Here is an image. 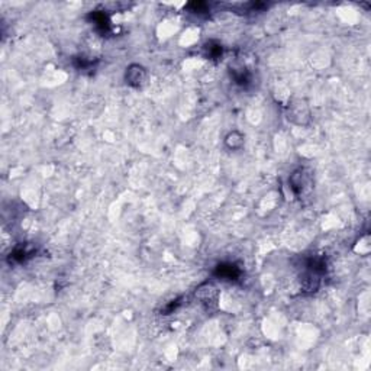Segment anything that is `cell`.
Returning a JSON list of instances; mask_svg holds the SVG:
<instances>
[{
	"label": "cell",
	"mask_w": 371,
	"mask_h": 371,
	"mask_svg": "<svg viewBox=\"0 0 371 371\" xmlns=\"http://www.w3.org/2000/svg\"><path fill=\"white\" fill-rule=\"evenodd\" d=\"M213 274L221 280H228V281H235L238 278L241 277L242 271L241 268L234 264V262H222V264H218Z\"/></svg>",
	"instance_id": "obj_5"
},
{
	"label": "cell",
	"mask_w": 371,
	"mask_h": 371,
	"mask_svg": "<svg viewBox=\"0 0 371 371\" xmlns=\"http://www.w3.org/2000/svg\"><path fill=\"white\" fill-rule=\"evenodd\" d=\"M147 70L139 65V64H130L129 67L126 68V73H125V80L126 83L129 84L130 87H135V89H139L145 84L147 81Z\"/></svg>",
	"instance_id": "obj_4"
},
{
	"label": "cell",
	"mask_w": 371,
	"mask_h": 371,
	"mask_svg": "<svg viewBox=\"0 0 371 371\" xmlns=\"http://www.w3.org/2000/svg\"><path fill=\"white\" fill-rule=\"evenodd\" d=\"M196 299L200 302L206 312H215L218 309V300H219V292L215 284L212 283H203L196 290Z\"/></svg>",
	"instance_id": "obj_2"
},
{
	"label": "cell",
	"mask_w": 371,
	"mask_h": 371,
	"mask_svg": "<svg viewBox=\"0 0 371 371\" xmlns=\"http://www.w3.org/2000/svg\"><path fill=\"white\" fill-rule=\"evenodd\" d=\"M90 20L94 23V26L100 31V32H108L109 26H111V22H109V18L106 16V13L103 12H93L90 13Z\"/></svg>",
	"instance_id": "obj_8"
},
{
	"label": "cell",
	"mask_w": 371,
	"mask_h": 371,
	"mask_svg": "<svg viewBox=\"0 0 371 371\" xmlns=\"http://www.w3.org/2000/svg\"><path fill=\"white\" fill-rule=\"evenodd\" d=\"M188 7L191 9V12L193 13H203L207 10V4L206 3H202V1H194V3H190L188 4Z\"/></svg>",
	"instance_id": "obj_11"
},
{
	"label": "cell",
	"mask_w": 371,
	"mask_h": 371,
	"mask_svg": "<svg viewBox=\"0 0 371 371\" xmlns=\"http://www.w3.org/2000/svg\"><path fill=\"white\" fill-rule=\"evenodd\" d=\"M225 144L226 147L232 151H240L244 147V135L238 130H232L226 135L225 138Z\"/></svg>",
	"instance_id": "obj_6"
},
{
	"label": "cell",
	"mask_w": 371,
	"mask_h": 371,
	"mask_svg": "<svg viewBox=\"0 0 371 371\" xmlns=\"http://www.w3.org/2000/svg\"><path fill=\"white\" fill-rule=\"evenodd\" d=\"M287 119L299 126H306L310 124L312 119V113H310V108L306 103V100L302 99H295L289 103L287 106Z\"/></svg>",
	"instance_id": "obj_1"
},
{
	"label": "cell",
	"mask_w": 371,
	"mask_h": 371,
	"mask_svg": "<svg viewBox=\"0 0 371 371\" xmlns=\"http://www.w3.org/2000/svg\"><path fill=\"white\" fill-rule=\"evenodd\" d=\"M289 185H290V188L293 190V193L296 196H300L312 185V176L306 168H297L290 176Z\"/></svg>",
	"instance_id": "obj_3"
},
{
	"label": "cell",
	"mask_w": 371,
	"mask_h": 371,
	"mask_svg": "<svg viewBox=\"0 0 371 371\" xmlns=\"http://www.w3.org/2000/svg\"><path fill=\"white\" fill-rule=\"evenodd\" d=\"M206 51H207V57L210 60H218L222 57V45L219 42L210 41L206 44Z\"/></svg>",
	"instance_id": "obj_10"
},
{
	"label": "cell",
	"mask_w": 371,
	"mask_h": 371,
	"mask_svg": "<svg viewBox=\"0 0 371 371\" xmlns=\"http://www.w3.org/2000/svg\"><path fill=\"white\" fill-rule=\"evenodd\" d=\"M231 75L235 80V83L240 84V86H248L249 81H251L249 71L245 67H242V65L241 67H232L231 68Z\"/></svg>",
	"instance_id": "obj_7"
},
{
	"label": "cell",
	"mask_w": 371,
	"mask_h": 371,
	"mask_svg": "<svg viewBox=\"0 0 371 371\" xmlns=\"http://www.w3.org/2000/svg\"><path fill=\"white\" fill-rule=\"evenodd\" d=\"M34 254V249L26 247V245H19L16 247L12 254H10V262L15 261V262H23L26 258H29L31 255Z\"/></svg>",
	"instance_id": "obj_9"
}]
</instances>
